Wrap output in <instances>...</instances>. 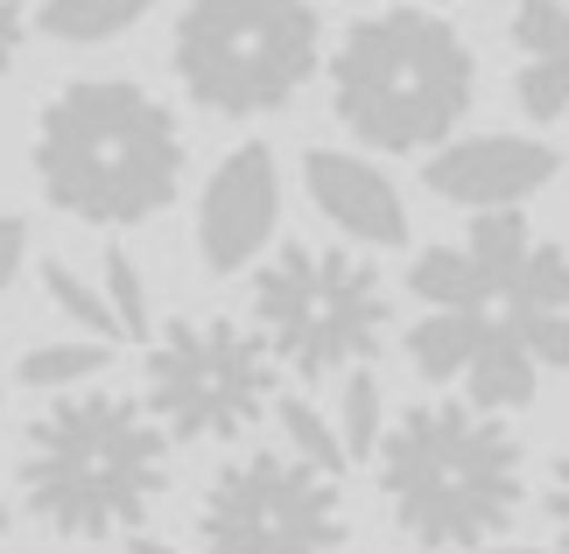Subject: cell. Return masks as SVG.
<instances>
[{
	"label": "cell",
	"instance_id": "1",
	"mask_svg": "<svg viewBox=\"0 0 569 554\" xmlns=\"http://www.w3.org/2000/svg\"><path fill=\"white\" fill-rule=\"evenodd\" d=\"M29 169L63 218L120 232L177 204L190 141H183V120L169 113V99H156L148 84L78 78L42 99L29 134Z\"/></svg>",
	"mask_w": 569,
	"mask_h": 554
},
{
	"label": "cell",
	"instance_id": "2",
	"mask_svg": "<svg viewBox=\"0 0 569 554\" xmlns=\"http://www.w3.org/2000/svg\"><path fill=\"white\" fill-rule=\"evenodd\" d=\"M393 526L422 554L499 547L528 498V450L507 414H478L457 401H422L393 414L373 450Z\"/></svg>",
	"mask_w": 569,
	"mask_h": 554
},
{
	"label": "cell",
	"instance_id": "3",
	"mask_svg": "<svg viewBox=\"0 0 569 554\" xmlns=\"http://www.w3.org/2000/svg\"><path fill=\"white\" fill-rule=\"evenodd\" d=\"M21 505L63 541L141 534L169 492V435L127 393L78 386L21 429Z\"/></svg>",
	"mask_w": 569,
	"mask_h": 554
},
{
	"label": "cell",
	"instance_id": "4",
	"mask_svg": "<svg viewBox=\"0 0 569 554\" xmlns=\"http://www.w3.org/2000/svg\"><path fill=\"white\" fill-rule=\"evenodd\" d=\"M478 99V57L457 21L387 0L359 14L331 50V113L352 141L380 154H436L457 141Z\"/></svg>",
	"mask_w": 569,
	"mask_h": 554
},
{
	"label": "cell",
	"instance_id": "5",
	"mask_svg": "<svg viewBox=\"0 0 569 554\" xmlns=\"http://www.w3.org/2000/svg\"><path fill=\"white\" fill-rule=\"evenodd\" d=\"M169 63L190 105L218 120H260L317 78L323 21L310 0H183Z\"/></svg>",
	"mask_w": 569,
	"mask_h": 554
},
{
	"label": "cell",
	"instance_id": "6",
	"mask_svg": "<svg viewBox=\"0 0 569 554\" xmlns=\"http://www.w3.org/2000/svg\"><path fill=\"white\" fill-rule=\"evenodd\" d=\"M253 330L296 380L359 372L387 344V281L359 246H281L268 268H253Z\"/></svg>",
	"mask_w": 569,
	"mask_h": 554
},
{
	"label": "cell",
	"instance_id": "7",
	"mask_svg": "<svg viewBox=\"0 0 569 554\" xmlns=\"http://www.w3.org/2000/svg\"><path fill=\"white\" fill-rule=\"evenodd\" d=\"M274 372L239 316H177L148 338V414L169 442H232L274 407Z\"/></svg>",
	"mask_w": 569,
	"mask_h": 554
},
{
	"label": "cell",
	"instance_id": "8",
	"mask_svg": "<svg viewBox=\"0 0 569 554\" xmlns=\"http://www.w3.org/2000/svg\"><path fill=\"white\" fill-rule=\"evenodd\" d=\"M352 513L331 471L289 450H247L197 505V554H338Z\"/></svg>",
	"mask_w": 569,
	"mask_h": 554
},
{
	"label": "cell",
	"instance_id": "9",
	"mask_svg": "<svg viewBox=\"0 0 569 554\" xmlns=\"http://www.w3.org/2000/svg\"><path fill=\"white\" fill-rule=\"evenodd\" d=\"M274 225H281V162L268 141H239L197 197V260L211 274H239L274 246Z\"/></svg>",
	"mask_w": 569,
	"mask_h": 554
},
{
	"label": "cell",
	"instance_id": "10",
	"mask_svg": "<svg viewBox=\"0 0 569 554\" xmlns=\"http://www.w3.org/2000/svg\"><path fill=\"white\" fill-rule=\"evenodd\" d=\"M556 169H562V154L535 134H465L429 154L422 183L457 211H513L535 190H549Z\"/></svg>",
	"mask_w": 569,
	"mask_h": 554
},
{
	"label": "cell",
	"instance_id": "11",
	"mask_svg": "<svg viewBox=\"0 0 569 554\" xmlns=\"http://www.w3.org/2000/svg\"><path fill=\"white\" fill-rule=\"evenodd\" d=\"M302 190L310 204L331 218V232L345 246H408V197L393 190V175L380 162H366L352 148H310L302 154Z\"/></svg>",
	"mask_w": 569,
	"mask_h": 554
},
{
	"label": "cell",
	"instance_id": "12",
	"mask_svg": "<svg viewBox=\"0 0 569 554\" xmlns=\"http://www.w3.org/2000/svg\"><path fill=\"white\" fill-rule=\"evenodd\" d=\"M535 380H541V365L528 359V344L513 338L507 316H492L486 338H478V351H471V365H465V407H478V414H520L535 401Z\"/></svg>",
	"mask_w": 569,
	"mask_h": 554
},
{
	"label": "cell",
	"instance_id": "13",
	"mask_svg": "<svg viewBox=\"0 0 569 554\" xmlns=\"http://www.w3.org/2000/svg\"><path fill=\"white\" fill-rule=\"evenodd\" d=\"M486 323H492V309H429L422 323H408V365L422 380H465Z\"/></svg>",
	"mask_w": 569,
	"mask_h": 554
},
{
	"label": "cell",
	"instance_id": "14",
	"mask_svg": "<svg viewBox=\"0 0 569 554\" xmlns=\"http://www.w3.org/2000/svg\"><path fill=\"white\" fill-rule=\"evenodd\" d=\"M148 14H156V0H42L36 29L50 42H71V50H99V42L141 29Z\"/></svg>",
	"mask_w": 569,
	"mask_h": 554
},
{
	"label": "cell",
	"instance_id": "15",
	"mask_svg": "<svg viewBox=\"0 0 569 554\" xmlns=\"http://www.w3.org/2000/svg\"><path fill=\"white\" fill-rule=\"evenodd\" d=\"M408 295L422 309H492V288H486V274L471 268L465 246H422V253H415Z\"/></svg>",
	"mask_w": 569,
	"mask_h": 554
},
{
	"label": "cell",
	"instance_id": "16",
	"mask_svg": "<svg viewBox=\"0 0 569 554\" xmlns=\"http://www.w3.org/2000/svg\"><path fill=\"white\" fill-rule=\"evenodd\" d=\"M528 246H535V232H528V211H478L471 218V232H465V253H471V268L486 274V288H492V302L507 295V281L520 274V260H528Z\"/></svg>",
	"mask_w": 569,
	"mask_h": 554
},
{
	"label": "cell",
	"instance_id": "17",
	"mask_svg": "<svg viewBox=\"0 0 569 554\" xmlns=\"http://www.w3.org/2000/svg\"><path fill=\"white\" fill-rule=\"evenodd\" d=\"M106 365H113V344L63 338V344H36L29 359L14 365V386H29V393H78L84 380H99Z\"/></svg>",
	"mask_w": 569,
	"mask_h": 554
},
{
	"label": "cell",
	"instance_id": "18",
	"mask_svg": "<svg viewBox=\"0 0 569 554\" xmlns=\"http://www.w3.org/2000/svg\"><path fill=\"white\" fill-rule=\"evenodd\" d=\"M42 295H50L57 316H71L84 338L120 344V323H113V309H106V288H92L84 274H71V260H42Z\"/></svg>",
	"mask_w": 569,
	"mask_h": 554
},
{
	"label": "cell",
	"instance_id": "19",
	"mask_svg": "<svg viewBox=\"0 0 569 554\" xmlns=\"http://www.w3.org/2000/svg\"><path fill=\"white\" fill-rule=\"evenodd\" d=\"M380 429H387V401H380V380L373 372H345V393H338V442H345V463H366L380 450Z\"/></svg>",
	"mask_w": 569,
	"mask_h": 554
},
{
	"label": "cell",
	"instance_id": "20",
	"mask_svg": "<svg viewBox=\"0 0 569 554\" xmlns=\"http://www.w3.org/2000/svg\"><path fill=\"white\" fill-rule=\"evenodd\" d=\"M99 288H106V309H113V323H120V344H148L156 338V316H148V281H141V268L127 260V246H106V260H99Z\"/></svg>",
	"mask_w": 569,
	"mask_h": 554
},
{
	"label": "cell",
	"instance_id": "21",
	"mask_svg": "<svg viewBox=\"0 0 569 554\" xmlns=\"http://www.w3.org/2000/svg\"><path fill=\"white\" fill-rule=\"evenodd\" d=\"M499 302H507V309H569V253L549 246V239H535Z\"/></svg>",
	"mask_w": 569,
	"mask_h": 554
},
{
	"label": "cell",
	"instance_id": "22",
	"mask_svg": "<svg viewBox=\"0 0 569 554\" xmlns=\"http://www.w3.org/2000/svg\"><path fill=\"white\" fill-rule=\"evenodd\" d=\"M274 421H281V435H289V456H302V463H317V471H345V442H338V429L323 421L310 401H274Z\"/></svg>",
	"mask_w": 569,
	"mask_h": 554
},
{
	"label": "cell",
	"instance_id": "23",
	"mask_svg": "<svg viewBox=\"0 0 569 554\" xmlns=\"http://www.w3.org/2000/svg\"><path fill=\"white\" fill-rule=\"evenodd\" d=\"M513 99L535 127H556L569 113V57H528L513 71Z\"/></svg>",
	"mask_w": 569,
	"mask_h": 554
},
{
	"label": "cell",
	"instance_id": "24",
	"mask_svg": "<svg viewBox=\"0 0 569 554\" xmlns=\"http://www.w3.org/2000/svg\"><path fill=\"white\" fill-rule=\"evenodd\" d=\"M507 323L541 372H569V309H507Z\"/></svg>",
	"mask_w": 569,
	"mask_h": 554
},
{
	"label": "cell",
	"instance_id": "25",
	"mask_svg": "<svg viewBox=\"0 0 569 554\" xmlns=\"http://www.w3.org/2000/svg\"><path fill=\"white\" fill-rule=\"evenodd\" d=\"M513 50L520 57H569V8L562 0H513Z\"/></svg>",
	"mask_w": 569,
	"mask_h": 554
},
{
	"label": "cell",
	"instance_id": "26",
	"mask_svg": "<svg viewBox=\"0 0 569 554\" xmlns=\"http://www.w3.org/2000/svg\"><path fill=\"white\" fill-rule=\"evenodd\" d=\"M549 541H556V554H569V450L549 471Z\"/></svg>",
	"mask_w": 569,
	"mask_h": 554
},
{
	"label": "cell",
	"instance_id": "27",
	"mask_svg": "<svg viewBox=\"0 0 569 554\" xmlns=\"http://www.w3.org/2000/svg\"><path fill=\"white\" fill-rule=\"evenodd\" d=\"M21 260H29V225H21L14 211H0V295H8V288H14Z\"/></svg>",
	"mask_w": 569,
	"mask_h": 554
},
{
	"label": "cell",
	"instance_id": "28",
	"mask_svg": "<svg viewBox=\"0 0 569 554\" xmlns=\"http://www.w3.org/2000/svg\"><path fill=\"white\" fill-rule=\"evenodd\" d=\"M21 42H29V8H21V0H0V78L14 71Z\"/></svg>",
	"mask_w": 569,
	"mask_h": 554
},
{
	"label": "cell",
	"instance_id": "29",
	"mask_svg": "<svg viewBox=\"0 0 569 554\" xmlns=\"http://www.w3.org/2000/svg\"><path fill=\"white\" fill-rule=\"evenodd\" d=\"M127 554H177V547H162L156 534H127Z\"/></svg>",
	"mask_w": 569,
	"mask_h": 554
},
{
	"label": "cell",
	"instance_id": "30",
	"mask_svg": "<svg viewBox=\"0 0 569 554\" xmlns=\"http://www.w3.org/2000/svg\"><path fill=\"white\" fill-rule=\"evenodd\" d=\"M478 554H541V547H478Z\"/></svg>",
	"mask_w": 569,
	"mask_h": 554
},
{
	"label": "cell",
	"instance_id": "31",
	"mask_svg": "<svg viewBox=\"0 0 569 554\" xmlns=\"http://www.w3.org/2000/svg\"><path fill=\"white\" fill-rule=\"evenodd\" d=\"M0 534H8V505H0Z\"/></svg>",
	"mask_w": 569,
	"mask_h": 554
}]
</instances>
